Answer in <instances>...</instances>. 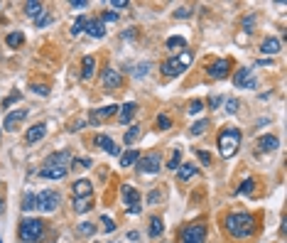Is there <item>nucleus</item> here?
Instances as JSON below:
<instances>
[{"label":"nucleus","mask_w":287,"mask_h":243,"mask_svg":"<svg viewBox=\"0 0 287 243\" xmlns=\"http://www.w3.org/2000/svg\"><path fill=\"white\" fill-rule=\"evenodd\" d=\"M253 187H255V180H243V184L236 189V194H250Z\"/></svg>","instance_id":"c9c22d12"},{"label":"nucleus","mask_w":287,"mask_h":243,"mask_svg":"<svg viewBox=\"0 0 287 243\" xmlns=\"http://www.w3.org/2000/svg\"><path fill=\"white\" fill-rule=\"evenodd\" d=\"M233 86H238V89H255L253 71H250V69H238V71L233 74Z\"/></svg>","instance_id":"1a4fd4ad"},{"label":"nucleus","mask_w":287,"mask_h":243,"mask_svg":"<svg viewBox=\"0 0 287 243\" xmlns=\"http://www.w3.org/2000/svg\"><path fill=\"white\" fill-rule=\"evenodd\" d=\"M278 145H280V140L275 135H263L258 140V152H273V150H278Z\"/></svg>","instance_id":"f3484780"},{"label":"nucleus","mask_w":287,"mask_h":243,"mask_svg":"<svg viewBox=\"0 0 287 243\" xmlns=\"http://www.w3.org/2000/svg\"><path fill=\"white\" fill-rule=\"evenodd\" d=\"M88 2L86 0H72V7H86Z\"/></svg>","instance_id":"5fc2aeb1"},{"label":"nucleus","mask_w":287,"mask_h":243,"mask_svg":"<svg viewBox=\"0 0 287 243\" xmlns=\"http://www.w3.org/2000/svg\"><path fill=\"white\" fill-rule=\"evenodd\" d=\"M86 32H88L91 37L101 40V37L106 35V27H103V25L98 22V17H96V20H88V22H86Z\"/></svg>","instance_id":"5701e85b"},{"label":"nucleus","mask_w":287,"mask_h":243,"mask_svg":"<svg viewBox=\"0 0 287 243\" xmlns=\"http://www.w3.org/2000/svg\"><path fill=\"white\" fill-rule=\"evenodd\" d=\"M111 5H113V7H118V10H123V7H128V0H113Z\"/></svg>","instance_id":"3c124183"},{"label":"nucleus","mask_w":287,"mask_h":243,"mask_svg":"<svg viewBox=\"0 0 287 243\" xmlns=\"http://www.w3.org/2000/svg\"><path fill=\"white\" fill-rule=\"evenodd\" d=\"M52 22V15H47V12H42L40 17H37V27H44V25H49Z\"/></svg>","instance_id":"de8ad7c7"},{"label":"nucleus","mask_w":287,"mask_h":243,"mask_svg":"<svg viewBox=\"0 0 287 243\" xmlns=\"http://www.w3.org/2000/svg\"><path fill=\"white\" fill-rule=\"evenodd\" d=\"M72 194H74V199L88 196V194H93V184L88 182V180H76L72 187Z\"/></svg>","instance_id":"4468645a"},{"label":"nucleus","mask_w":287,"mask_h":243,"mask_svg":"<svg viewBox=\"0 0 287 243\" xmlns=\"http://www.w3.org/2000/svg\"><path fill=\"white\" fill-rule=\"evenodd\" d=\"M32 91H35V94H40V96H47V94H49V89H47L44 84H37V86H32Z\"/></svg>","instance_id":"09e8293b"},{"label":"nucleus","mask_w":287,"mask_h":243,"mask_svg":"<svg viewBox=\"0 0 287 243\" xmlns=\"http://www.w3.org/2000/svg\"><path fill=\"white\" fill-rule=\"evenodd\" d=\"M162 199H164V194H162V189H152V192L147 194V201H150V206H152V204H160Z\"/></svg>","instance_id":"72a5a7b5"},{"label":"nucleus","mask_w":287,"mask_h":243,"mask_svg":"<svg viewBox=\"0 0 287 243\" xmlns=\"http://www.w3.org/2000/svg\"><path fill=\"white\" fill-rule=\"evenodd\" d=\"M27 118V108H17V111H10L7 116H5V123H2V128L5 130H15V125L20 121H25Z\"/></svg>","instance_id":"ddd939ff"},{"label":"nucleus","mask_w":287,"mask_h":243,"mask_svg":"<svg viewBox=\"0 0 287 243\" xmlns=\"http://www.w3.org/2000/svg\"><path fill=\"white\" fill-rule=\"evenodd\" d=\"M93 71H96V57L86 54L83 61H81V79H83V81H88V79L93 76Z\"/></svg>","instance_id":"6ab92c4d"},{"label":"nucleus","mask_w":287,"mask_h":243,"mask_svg":"<svg viewBox=\"0 0 287 243\" xmlns=\"http://www.w3.org/2000/svg\"><path fill=\"white\" fill-rule=\"evenodd\" d=\"M182 71H184V64L179 61V57H177V59H167L162 64V74H164V76H179Z\"/></svg>","instance_id":"dca6fc26"},{"label":"nucleus","mask_w":287,"mask_h":243,"mask_svg":"<svg viewBox=\"0 0 287 243\" xmlns=\"http://www.w3.org/2000/svg\"><path fill=\"white\" fill-rule=\"evenodd\" d=\"M116 20H118V12H113V10H106V12L98 17V22H101L103 27H106V25H111V22H116Z\"/></svg>","instance_id":"2f4dec72"},{"label":"nucleus","mask_w":287,"mask_h":243,"mask_svg":"<svg viewBox=\"0 0 287 243\" xmlns=\"http://www.w3.org/2000/svg\"><path fill=\"white\" fill-rule=\"evenodd\" d=\"M101 224H103V231H106V234H113V231H116V221H113L111 216H101Z\"/></svg>","instance_id":"e433bc0d"},{"label":"nucleus","mask_w":287,"mask_h":243,"mask_svg":"<svg viewBox=\"0 0 287 243\" xmlns=\"http://www.w3.org/2000/svg\"><path fill=\"white\" fill-rule=\"evenodd\" d=\"M206 239V226L204 224H189L182 231V243H204Z\"/></svg>","instance_id":"0eeeda50"},{"label":"nucleus","mask_w":287,"mask_h":243,"mask_svg":"<svg viewBox=\"0 0 287 243\" xmlns=\"http://www.w3.org/2000/svg\"><path fill=\"white\" fill-rule=\"evenodd\" d=\"M86 22H88V17H83V15H79L76 20H74V25H72V35L76 37V35H81L83 30H86Z\"/></svg>","instance_id":"cd10ccee"},{"label":"nucleus","mask_w":287,"mask_h":243,"mask_svg":"<svg viewBox=\"0 0 287 243\" xmlns=\"http://www.w3.org/2000/svg\"><path fill=\"white\" fill-rule=\"evenodd\" d=\"M128 241H140V234L138 231H128Z\"/></svg>","instance_id":"864d4df0"},{"label":"nucleus","mask_w":287,"mask_h":243,"mask_svg":"<svg viewBox=\"0 0 287 243\" xmlns=\"http://www.w3.org/2000/svg\"><path fill=\"white\" fill-rule=\"evenodd\" d=\"M241 147V130L238 128H223L218 133V150L223 157H233Z\"/></svg>","instance_id":"7ed1b4c3"},{"label":"nucleus","mask_w":287,"mask_h":243,"mask_svg":"<svg viewBox=\"0 0 287 243\" xmlns=\"http://www.w3.org/2000/svg\"><path fill=\"white\" fill-rule=\"evenodd\" d=\"M202 108H204V103H202L199 98H194V101L189 103V108H187V111H189V116H197V113H202Z\"/></svg>","instance_id":"4c0bfd02"},{"label":"nucleus","mask_w":287,"mask_h":243,"mask_svg":"<svg viewBox=\"0 0 287 243\" xmlns=\"http://www.w3.org/2000/svg\"><path fill=\"white\" fill-rule=\"evenodd\" d=\"M25 12L30 17H40L44 10H42V2H25Z\"/></svg>","instance_id":"c85d7f7f"},{"label":"nucleus","mask_w":287,"mask_h":243,"mask_svg":"<svg viewBox=\"0 0 287 243\" xmlns=\"http://www.w3.org/2000/svg\"><path fill=\"white\" fill-rule=\"evenodd\" d=\"M138 160H140V152H138L135 147H130L128 152H123V155H121V167H133Z\"/></svg>","instance_id":"a878e982"},{"label":"nucleus","mask_w":287,"mask_h":243,"mask_svg":"<svg viewBox=\"0 0 287 243\" xmlns=\"http://www.w3.org/2000/svg\"><path fill=\"white\" fill-rule=\"evenodd\" d=\"M167 47L172 49V47H187V40L184 37H169L167 40Z\"/></svg>","instance_id":"79ce46f5"},{"label":"nucleus","mask_w":287,"mask_h":243,"mask_svg":"<svg viewBox=\"0 0 287 243\" xmlns=\"http://www.w3.org/2000/svg\"><path fill=\"white\" fill-rule=\"evenodd\" d=\"M116 113H118V106L96 108V111H91V123H101V121H106V118H111V116H116Z\"/></svg>","instance_id":"2eb2a0df"},{"label":"nucleus","mask_w":287,"mask_h":243,"mask_svg":"<svg viewBox=\"0 0 287 243\" xmlns=\"http://www.w3.org/2000/svg\"><path fill=\"white\" fill-rule=\"evenodd\" d=\"M42 234H44V221L42 219H25L20 224V241L35 243L42 239Z\"/></svg>","instance_id":"20e7f679"},{"label":"nucleus","mask_w":287,"mask_h":243,"mask_svg":"<svg viewBox=\"0 0 287 243\" xmlns=\"http://www.w3.org/2000/svg\"><path fill=\"white\" fill-rule=\"evenodd\" d=\"M192 59H194V54H192V49H184V52L179 54V61L184 64V69H187V66L192 64Z\"/></svg>","instance_id":"37998d69"},{"label":"nucleus","mask_w":287,"mask_h":243,"mask_svg":"<svg viewBox=\"0 0 287 243\" xmlns=\"http://www.w3.org/2000/svg\"><path fill=\"white\" fill-rule=\"evenodd\" d=\"M93 145H98V147H101L103 152H108V155H121V147L116 145V140L108 138V135H103V133L93 135Z\"/></svg>","instance_id":"9d476101"},{"label":"nucleus","mask_w":287,"mask_h":243,"mask_svg":"<svg viewBox=\"0 0 287 243\" xmlns=\"http://www.w3.org/2000/svg\"><path fill=\"white\" fill-rule=\"evenodd\" d=\"M69 165H72V152L59 150V152L47 157L44 167L40 170V177H44V180H64L67 172H69Z\"/></svg>","instance_id":"f257e3e1"},{"label":"nucleus","mask_w":287,"mask_h":243,"mask_svg":"<svg viewBox=\"0 0 287 243\" xmlns=\"http://www.w3.org/2000/svg\"><path fill=\"white\" fill-rule=\"evenodd\" d=\"M69 167H74V170H86V167H91V160H76V157H72V165Z\"/></svg>","instance_id":"a19ab883"},{"label":"nucleus","mask_w":287,"mask_h":243,"mask_svg":"<svg viewBox=\"0 0 287 243\" xmlns=\"http://www.w3.org/2000/svg\"><path fill=\"white\" fill-rule=\"evenodd\" d=\"M91 209H93V194L81 196V199H74V211H76V214H86V211H91Z\"/></svg>","instance_id":"412c9836"},{"label":"nucleus","mask_w":287,"mask_h":243,"mask_svg":"<svg viewBox=\"0 0 287 243\" xmlns=\"http://www.w3.org/2000/svg\"><path fill=\"white\" fill-rule=\"evenodd\" d=\"M147 69H150V64H147V61H143V64H140V66L133 71V76H135V79H140V76H145V74H147Z\"/></svg>","instance_id":"49530a36"},{"label":"nucleus","mask_w":287,"mask_h":243,"mask_svg":"<svg viewBox=\"0 0 287 243\" xmlns=\"http://www.w3.org/2000/svg\"><path fill=\"white\" fill-rule=\"evenodd\" d=\"M255 229V219L246 211H238V214H228L226 216V231L233 236V239H248Z\"/></svg>","instance_id":"f03ea898"},{"label":"nucleus","mask_w":287,"mask_h":243,"mask_svg":"<svg viewBox=\"0 0 287 243\" xmlns=\"http://www.w3.org/2000/svg\"><path fill=\"white\" fill-rule=\"evenodd\" d=\"M206 128H209V121H197L192 125V135H202Z\"/></svg>","instance_id":"ea45409f"},{"label":"nucleus","mask_w":287,"mask_h":243,"mask_svg":"<svg viewBox=\"0 0 287 243\" xmlns=\"http://www.w3.org/2000/svg\"><path fill=\"white\" fill-rule=\"evenodd\" d=\"M253 25H255V17H246V20H243V27H246V32H250V30H253Z\"/></svg>","instance_id":"8fccbe9b"},{"label":"nucleus","mask_w":287,"mask_h":243,"mask_svg":"<svg viewBox=\"0 0 287 243\" xmlns=\"http://www.w3.org/2000/svg\"><path fill=\"white\" fill-rule=\"evenodd\" d=\"M228 69H231V61L228 59H216L214 64L206 66V74H209L211 79H226V76H228Z\"/></svg>","instance_id":"9b49d317"},{"label":"nucleus","mask_w":287,"mask_h":243,"mask_svg":"<svg viewBox=\"0 0 287 243\" xmlns=\"http://www.w3.org/2000/svg\"><path fill=\"white\" fill-rule=\"evenodd\" d=\"M79 234H81V236H93V234H96V226L88 224V221H83V224H79Z\"/></svg>","instance_id":"f704fd0d"},{"label":"nucleus","mask_w":287,"mask_h":243,"mask_svg":"<svg viewBox=\"0 0 287 243\" xmlns=\"http://www.w3.org/2000/svg\"><path fill=\"white\" fill-rule=\"evenodd\" d=\"M5 42H7V47H20V45L25 42V35H22V32H10V35L5 37Z\"/></svg>","instance_id":"c756f323"},{"label":"nucleus","mask_w":287,"mask_h":243,"mask_svg":"<svg viewBox=\"0 0 287 243\" xmlns=\"http://www.w3.org/2000/svg\"><path fill=\"white\" fill-rule=\"evenodd\" d=\"M174 15H177V17H189V15H192V10H187V7H179Z\"/></svg>","instance_id":"603ef678"},{"label":"nucleus","mask_w":287,"mask_h":243,"mask_svg":"<svg viewBox=\"0 0 287 243\" xmlns=\"http://www.w3.org/2000/svg\"><path fill=\"white\" fill-rule=\"evenodd\" d=\"M17 98H20V94H17V91H15V94H12V96H10V98H7V101H5V106H10V103H12V101H17Z\"/></svg>","instance_id":"4d7b16f0"},{"label":"nucleus","mask_w":287,"mask_h":243,"mask_svg":"<svg viewBox=\"0 0 287 243\" xmlns=\"http://www.w3.org/2000/svg\"><path fill=\"white\" fill-rule=\"evenodd\" d=\"M138 138H140V125H133V128L125 133V138H123V140H125V145H133Z\"/></svg>","instance_id":"7c9ffc66"},{"label":"nucleus","mask_w":287,"mask_h":243,"mask_svg":"<svg viewBox=\"0 0 287 243\" xmlns=\"http://www.w3.org/2000/svg\"><path fill=\"white\" fill-rule=\"evenodd\" d=\"M162 231H164L162 219H160V216H152V219H150V224H147V234H150V239H160V236H162Z\"/></svg>","instance_id":"4be33fe9"},{"label":"nucleus","mask_w":287,"mask_h":243,"mask_svg":"<svg viewBox=\"0 0 287 243\" xmlns=\"http://www.w3.org/2000/svg\"><path fill=\"white\" fill-rule=\"evenodd\" d=\"M123 201H125V211L128 214L138 216L143 211V206H140V192L135 187H130V184H123Z\"/></svg>","instance_id":"39448f33"},{"label":"nucleus","mask_w":287,"mask_h":243,"mask_svg":"<svg viewBox=\"0 0 287 243\" xmlns=\"http://www.w3.org/2000/svg\"><path fill=\"white\" fill-rule=\"evenodd\" d=\"M179 162H182V150H174L169 162H167V170H179Z\"/></svg>","instance_id":"473e14b6"},{"label":"nucleus","mask_w":287,"mask_h":243,"mask_svg":"<svg viewBox=\"0 0 287 243\" xmlns=\"http://www.w3.org/2000/svg\"><path fill=\"white\" fill-rule=\"evenodd\" d=\"M238 106H241V101H238V98H228V101H226V111H228V113H236V111H238Z\"/></svg>","instance_id":"c03bdc74"},{"label":"nucleus","mask_w":287,"mask_h":243,"mask_svg":"<svg viewBox=\"0 0 287 243\" xmlns=\"http://www.w3.org/2000/svg\"><path fill=\"white\" fill-rule=\"evenodd\" d=\"M218 103H221V98H218V96H211V98H209V106H211V108H216Z\"/></svg>","instance_id":"6e6d98bb"},{"label":"nucleus","mask_w":287,"mask_h":243,"mask_svg":"<svg viewBox=\"0 0 287 243\" xmlns=\"http://www.w3.org/2000/svg\"><path fill=\"white\" fill-rule=\"evenodd\" d=\"M44 135H47V125L44 123H37V125H32L27 130V143H40Z\"/></svg>","instance_id":"aec40b11"},{"label":"nucleus","mask_w":287,"mask_h":243,"mask_svg":"<svg viewBox=\"0 0 287 243\" xmlns=\"http://www.w3.org/2000/svg\"><path fill=\"white\" fill-rule=\"evenodd\" d=\"M135 165H138V170H140V172L155 175V172H160V167H162V155H160V152H147V155L140 157Z\"/></svg>","instance_id":"423d86ee"},{"label":"nucleus","mask_w":287,"mask_h":243,"mask_svg":"<svg viewBox=\"0 0 287 243\" xmlns=\"http://www.w3.org/2000/svg\"><path fill=\"white\" fill-rule=\"evenodd\" d=\"M169 125H172V121H169L164 113H162V116H157V128H160V130H167Z\"/></svg>","instance_id":"a18cd8bd"},{"label":"nucleus","mask_w":287,"mask_h":243,"mask_svg":"<svg viewBox=\"0 0 287 243\" xmlns=\"http://www.w3.org/2000/svg\"><path fill=\"white\" fill-rule=\"evenodd\" d=\"M22 209H25V211H32V209H37V194L27 192V194L22 196Z\"/></svg>","instance_id":"bb28decb"},{"label":"nucleus","mask_w":287,"mask_h":243,"mask_svg":"<svg viewBox=\"0 0 287 243\" xmlns=\"http://www.w3.org/2000/svg\"><path fill=\"white\" fill-rule=\"evenodd\" d=\"M197 165H192V162H187V165H179V170H177V180L179 182H189L192 177H197Z\"/></svg>","instance_id":"a211bd4d"},{"label":"nucleus","mask_w":287,"mask_h":243,"mask_svg":"<svg viewBox=\"0 0 287 243\" xmlns=\"http://www.w3.org/2000/svg\"><path fill=\"white\" fill-rule=\"evenodd\" d=\"M135 111H138V106H135L133 101H128L125 106H121V113H118L121 123H130L133 121V116H135Z\"/></svg>","instance_id":"b1692460"},{"label":"nucleus","mask_w":287,"mask_h":243,"mask_svg":"<svg viewBox=\"0 0 287 243\" xmlns=\"http://www.w3.org/2000/svg\"><path fill=\"white\" fill-rule=\"evenodd\" d=\"M93 243H98V241H93Z\"/></svg>","instance_id":"bf43d9fd"},{"label":"nucleus","mask_w":287,"mask_h":243,"mask_svg":"<svg viewBox=\"0 0 287 243\" xmlns=\"http://www.w3.org/2000/svg\"><path fill=\"white\" fill-rule=\"evenodd\" d=\"M0 214H2V196H0Z\"/></svg>","instance_id":"13d9d810"},{"label":"nucleus","mask_w":287,"mask_h":243,"mask_svg":"<svg viewBox=\"0 0 287 243\" xmlns=\"http://www.w3.org/2000/svg\"><path fill=\"white\" fill-rule=\"evenodd\" d=\"M260 52H263V54H270V57H273V54H278V52H280V40L268 37V40L260 45Z\"/></svg>","instance_id":"393cba45"},{"label":"nucleus","mask_w":287,"mask_h":243,"mask_svg":"<svg viewBox=\"0 0 287 243\" xmlns=\"http://www.w3.org/2000/svg\"><path fill=\"white\" fill-rule=\"evenodd\" d=\"M197 157L202 160V165H204V167H211V162H214V160H211V155H209L206 150H197Z\"/></svg>","instance_id":"58836bf2"},{"label":"nucleus","mask_w":287,"mask_h":243,"mask_svg":"<svg viewBox=\"0 0 287 243\" xmlns=\"http://www.w3.org/2000/svg\"><path fill=\"white\" fill-rule=\"evenodd\" d=\"M121 84H123L121 71H118V69H113V66H108V69L103 71V86H106L108 91H113V89H118Z\"/></svg>","instance_id":"f8f14e48"},{"label":"nucleus","mask_w":287,"mask_h":243,"mask_svg":"<svg viewBox=\"0 0 287 243\" xmlns=\"http://www.w3.org/2000/svg\"><path fill=\"white\" fill-rule=\"evenodd\" d=\"M59 206V194L52 189H44L42 194H37V209L42 211H54Z\"/></svg>","instance_id":"6e6552de"}]
</instances>
